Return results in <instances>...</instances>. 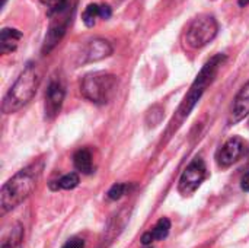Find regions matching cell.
Returning a JSON list of instances; mask_svg holds the SVG:
<instances>
[{"label": "cell", "instance_id": "obj_1", "mask_svg": "<svg viewBox=\"0 0 249 248\" xmlns=\"http://www.w3.org/2000/svg\"><path fill=\"white\" fill-rule=\"evenodd\" d=\"M44 171V161H35L31 165L18 171L10 180H7L0 191L1 213H7L25 202L35 190L38 180Z\"/></svg>", "mask_w": 249, "mask_h": 248}, {"label": "cell", "instance_id": "obj_2", "mask_svg": "<svg viewBox=\"0 0 249 248\" xmlns=\"http://www.w3.org/2000/svg\"><path fill=\"white\" fill-rule=\"evenodd\" d=\"M41 82V72L35 63H28L20 72L15 83L10 86L1 102V111L4 114H13L23 108L35 96Z\"/></svg>", "mask_w": 249, "mask_h": 248}, {"label": "cell", "instance_id": "obj_3", "mask_svg": "<svg viewBox=\"0 0 249 248\" xmlns=\"http://www.w3.org/2000/svg\"><path fill=\"white\" fill-rule=\"evenodd\" d=\"M225 60H226L225 54H216L203 66V69L197 75L196 80L193 82L191 89L188 91V94L185 95L182 104L179 105V108L177 111L178 113L177 118H174V121L171 123L172 126H175V123H177V126H179L190 115V113L193 111V108L196 107V104L198 102V99L201 98L204 91L214 80V77H216V75H217V72H219V69H220V66L223 64Z\"/></svg>", "mask_w": 249, "mask_h": 248}, {"label": "cell", "instance_id": "obj_4", "mask_svg": "<svg viewBox=\"0 0 249 248\" xmlns=\"http://www.w3.org/2000/svg\"><path fill=\"white\" fill-rule=\"evenodd\" d=\"M117 88V76L107 72L88 73L80 82V94L83 95V98L98 105L108 104L114 98Z\"/></svg>", "mask_w": 249, "mask_h": 248}, {"label": "cell", "instance_id": "obj_5", "mask_svg": "<svg viewBox=\"0 0 249 248\" xmlns=\"http://www.w3.org/2000/svg\"><path fill=\"white\" fill-rule=\"evenodd\" d=\"M76 4H77V1H74L66 7L57 9L47 15L50 18V25H48L47 35L44 38L42 54H48L50 51H53L54 47L63 39V37L67 32L69 25L71 23V18L76 10Z\"/></svg>", "mask_w": 249, "mask_h": 248}, {"label": "cell", "instance_id": "obj_6", "mask_svg": "<svg viewBox=\"0 0 249 248\" xmlns=\"http://www.w3.org/2000/svg\"><path fill=\"white\" fill-rule=\"evenodd\" d=\"M219 31V23L212 15H200L196 18L185 32V41L191 48H203L214 39Z\"/></svg>", "mask_w": 249, "mask_h": 248}, {"label": "cell", "instance_id": "obj_7", "mask_svg": "<svg viewBox=\"0 0 249 248\" xmlns=\"http://www.w3.org/2000/svg\"><path fill=\"white\" fill-rule=\"evenodd\" d=\"M207 178V167L206 162L201 158H194L185 171L182 172L178 184V191L182 196H191L198 190V187L203 184V181Z\"/></svg>", "mask_w": 249, "mask_h": 248}, {"label": "cell", "instance_id": "obj_8", "mask_svg": "<svg viewBox=\"0 0 249 248\" xmlns=\"http://www.w3.org/2000/svg\"><path fill=\"white\" fill-rule=\"evenodd\" d=\"M64 96H66V88H64L61 77L53 76L45 92V118L47 120H54L58 115L64 102Z\"/></svg>", "mask_w": 249, "mask_h": 248}, {"label": "cell", "instance_id": "obj_9", "mask_svg": "<svg viewBox=\"0 0 249 248\" xmlns=\"http://www.w3.org/2000/svg\"><path fill=\"white\" fill-rule=\"evenodd\" d=\"M111 54H112V45L109 41L104 38H93L83 45L79 54V63L86 64V63L99 61L109 57Z\"/></svg>", "mask_w": 249, "mask_h": 248}, {"label": "cell", "instance_id": "obj_10", "mask_svg": "<svg viewBox=\"0 0 249 248\" xmlns=\"http://www.w3.org/2000/svg\"><path fill=\"white\" fill-rule=\"evenodd\" d=\"M244 151H245V142L238 136L231 137L216 153L217 165L220 168H228L233 165L244 155Z\"/></svg>", "mask_w": 249, "mask_h": 248}, {"label": "cell", "instance_id": "obj_11", "mask_svg": "<svg viewBox=\"0 0 249 248\" xmlns=\"http://www.w3.org/2000/svg\"><path fill=\"white\" fill-rule=\"evenodd\" d=\"M249 114V80L241 88V91L236 94L231 114H229V124H238Z\"/></svg>", "mask_w": 249, "mask_h": 248}, {"label": "cell", "instance_id": "obj_12", "mask_svg": "<svg viewBox=\"0 0 249 248\" xmlns=\"http://www.w3.org/2000/svg\"><path fill=\"white\" fill-rule=\"evenodd\" d=\"M169 231H171V221L168 218H160L150 231L143 234L142 244L147 247L153 241H162V240H165L169 235Z\"/></svg>", "mask_w": 249, "mask_h": 248}, {"label": "cell", "instance_id": "obj_13", "mask_svg": "<svg viewBox=\"0 0 249 248\" xmlns=\"http://www.w3.org/2000/svg\"><path fill=\"white\" fill-rule=\"evenodd\" d=\"M112 15V10L108 4H96V3H90L86 6L82 19L85 22L86 26H93L98 20V18L101 19H109Z\"/></svg>", "mask_w": 249, "mask_h": 248}, {"label": "cell", "instance_id": "obj_14", "mask_svg": "<svg viewBox=\"0 0 249 248\" xmlns=\"http://www.w3.org/2000/svg\"><path fill=\"white\" fill-rule=\"evenodd\" d=\"M22 39V32L15 28H3L0 32V53L9 54L15 51Z\"/></svg>", "mask_w": 249, "mask_h": 248}, {"label": "cell", "instance_id": "obj_15", "mask_svg": "<svg viewBox=\"0 0 249 248\" xmlns=\"http://www.w3.org/2000/svg\"><path fill=\"white\" fill-rule=\"evenodd\" d=\"M73 164L79 172L85 175H90L93 172V156H92L90 149L88 148L79 149L73 156Z\"/></svg>", "mask_w": 249, "mask_h": 248}, {"label": "cell", "instance_id": "obj_16", "mask_svg": "<svg viewBox=\"0 0 249 248\" xmlns=\"http://www.w3.org/2000/svg\"><path fill=\"white\" fill-rule=\"evenodd\" d=\"M23 240V227L20 224H15L1 240L0 248H16Z\"/></svg>", "mask_w": 249, "mask_h": 248}, {"label": "cell", "instance_id": "obj_17", "mask_svg": "<svg viewBox=\"0 0 249 248\" xmlns=\"http://www.w3.org/2000/svg\"><path fill=\"white\" fill-rule=\"evenodd\" d=\"M80 183V178H79V174L77 172H70V174H66L63 177H60L58 180H54L50 183V189L53 191H57V190H73L79 186Z\"/></svg>", "mask_w": 249, "mask_h": 248}, {"label": "cell", "instance_id": "obj_18", "mask_svg": "<svg viewBox=\"0 0 249 248\" xmlns=\"http://www.w3.org/2000/svg\"><path fill=\"white\" fill-rule=\"evenodd\" d=\"M163 118V110L160 105H155L149 110L147 115H146V123L149 127H156L158 124H160Z\"/></svg>", "mask_w": 249, "mask_h": 248}, {"label": "cell", "instance_id": "obj_19", "mask_svg": "<svg viewBox=\"0 0 249 248\" xmlns=\"http://www.w3.org/2000/svg\"><path fill=\"white\" fill-rule=\"evenodd\" d=\"M128 190H130V186L127 183H117L108 190L107 196L109 200H120Z\"/></svg>", "mask_w": 249, "mask_h": 248}, {"label": "cell", "instance_id": "obj_20", "mask_svg": "<svg viewBox=\"0 0 249 248\" xmlns=\"http://www.w3.org/2000/svg\"><path fill=\"white\" fill-rule=\"evenodd\" d=\"M61 248H85V241L79 237H73Z\"/></svg>", "mask_w": 249, "mask_h": 248}, {"label": "cell", "instance_id": "obj_21", "mask_svg": "<svg viewBox=\"0 0 249 248\" xmlns=\"http://www.w3.org/2000/svg\"><path fill=\"white\" fill-rule=\"evenodd\" d=\"M241 189H242L244 191H249V171L242 175V180H241Z\"/></svg>", "mask_w": 249, "mask_h": 248}, {"label": "cell", "instance_id": "obj_22", "mask_svg": "<svg viewBox=\"0 0 249 248\" xmlns=\"http://www.w3.org/2000/svg\"><path fill=\"white\" fill-rule=\"evenodd\" d=\"M248 4H249V0H239V6L245 7V6H248Z\"/></svg>", "mask_w": 249, "mask_h": 248}, {"label": "cell", "instance_id": "obj_23", "mask_svg": "<svg viewBox=\"0 0 249 248\" xmlns=\"http://www.w3.org/2000/svg\"><path fill=\"white\" fill-rule=\"evenodd\" d=\"M6 1H7V0H1V3H0V6H1V7H4V4H6Z\"/></svg>", "mask_w": 249, "mask_h": 248}]
</instances>
